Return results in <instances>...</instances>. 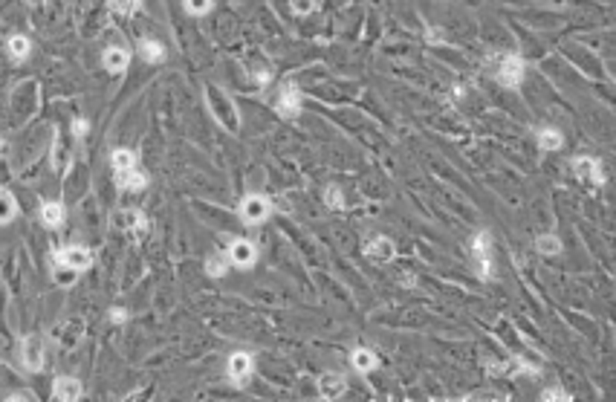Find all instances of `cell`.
<instances>
[{"label":"cell","instance_id":"obj_1","mask_svg":"<svg viewBox=\"0 0 616 402\" xmlns=\"http://www.w3.org/2000/svg\"><path fill=\"white\" fill-rule=\"evenodd\" d=\"M206 102H208V107H212V113H215V119L226 127L229 134H237L240 131V116H237V107H235V102L229 99L226 93H220L217 87H212L208 84L206 87Z\"/></svg>","mask_w":616,"mask_h":402},{"label":"cell","instance_id":"obj_2","mask_svg":"<svg viewBox=\"0 0 616 402\" xmlns=\"http://www.w3.org/2000/svg\"><path fill=\"white\" fill-rule=\"evenodd\" d=\"M524 73H527V64H524V58H521V55H515V53H509V55H504V58L498 61L495 82H498L500 87L518 90V87H521V82H524Z\"/></svg>","mask_w":616,"mask_h":402},{"label":"cell","instance_id":"obj_3","mask_svg":"<svg viewBox=\"0 0 616 402\" xmlns=\"http://www.w3.org/2000/svg\"><path fill=\"white\" fill-rule=\"evenodd\" d=\"M472 255H475L478 278L492 281L495 264H492V235H489V232H478V237L472 240Z\"/></svg>","mask_w":616,"mask_h":402},{"label":"cell","instance_id":"obj_4","mask_svg":"<svg viewBox=\"0 0 616 402\" xmlns=\"http://www.w3.org/2000/svg\"><path fill=\"white\" fill-rule=\"evenodd\" d=\"M573 176L581 180L585 185H605V180H608L602 163L593 159V156H576L573 159Z\"/></svg>","mask_w":616,"mask_h":402},{"label":"cell","instance_id":"obj_5","mask_svg":"<svg viewBox=\"0 0 616 402\" xmlns=\"http://www.w3.org/2000/svg\"><path fill=\"white\" fill-rule=\"evenodd\" d=\"M269 217V200L261 194H249L240 200V220L255 226V223H264Z\"/></svg>","mask_w":616,"mask_h":402},{"label":"cell","instance_id":"obj_6","mask_svg":"<svg viewBox=\"0 0 616 402\" xmlns=\"http://www.w3.org/2000/svg\"><path fill=\"white\" fill-rule=\"evenodd\" d=\"M55 264L58 266H70L75 272H84V269L93 266V252L84 249V246H67V249L55 252Z\"/></svg>","mask_w":616,"mask_h":402},{"label":"cell","instance_id":"obj_7","mask_svg":"<svg viewBox=\"0 0 616 402\" xmlns=\"http://www.w3.org/2000/svg\"><path fill=\"white\" fill-rule=\"evenodd\" d=\"M365 255H368L370 261H377V264H388V261H394L397 246H394V240H391V237L374 235V237H368V240H365Z\"/></svg>","mask_w":616,"mask_h":402},{"label":"cell","instance_id":"obj_8","mask_svg":"<svg viewBox=\"0 0 616 402\" xmlns=\"http://www.w3.org/2000/svg\"><path fill=\"white\" fill-rule=\"evenodd\" d=\"M21 359H24L29 374L41 371V365H44V342H41V336H26V339L21 342Z\"/></svg>","mask_w":616,"mask_h":402},{"label":"cell","instance_id":"obj_9","mask_svg":"<svg viewBox=\"0 0 616 402\" xmlns=\"http://www.w3.org/2000/svg\"><path fill=\"white\" fill-rule=\"evenodd\" d=\"M275 110L287 119H296L301 113V90L296 84H284L278 93V102H275Z\"/></svg>","mask_w":616,"mask_h":402},{"label":"cell","instance_id":"obj_10","mask_svg":"<svg viewBox=\"0 0 616 402\" xmlns=\"http://www.w3.org/2000/svg\"><path fill=\"white\" fill-rule=\"evenodd\" d=\"M252 376V356L246 350H237L229 356V379L237 385V388H246V382Z\"/></svg>","mask_w":616,"mask_h":402},{"label":"cell","instance_id":"obj_11","mask_svg":"<svg viewBox=\"0 0 616 402\" xmlns=\"http://www.w3.org/2000/svg\"><path fill=\"white\" fill-rule=\"evenodd\" d=\"M116 226L122 232H134V237H142L145 229H148V220H145V214L139 212V208H122V212L116 214Z\"/></svg>","mask_w":616,"mask_h":402},{"label":"cell","instance_id":"obj_12","mask_svg":"<svg viewBox=\"0 0 616 402\" xmlns=\"http://www.w3.org/2000/svg\"><path fill=\"white\" fill-rule=\"evenodd\" d=\"M229 258H232L235 266L249 269V266H255V261H257V249H255L252 240H235V244L229 246Z\"/></svg>","mask_w":616,"mask_h":402},{"label":"cell","instance_id":"obj_13","mask_svg":"<svg viewBox=\"0 0 616 402\" xmlns=\"http://www.w3.org/2000/svg\"><path fill=\"white\" fill-rule=\"evenodd\" d=\"M347 391V379L342 374H321L318 376V396L321 399H338Z\"/></svg>","mask_w":616,"mask_h":402},{"label":"cell","instance_id":"obj_14","mask_svg":"<svg viewBox=\"0 0 616 402\" xmlns=\"http://www.w3.org/2000/svg\"><path fill=\"white\" fill-rule=\"evenodd\" d=\"M81 382L75 379V376H58L55 382H53V396L55 399H64V402H75V399H81Z\"/></svg>","mask_w":616,"mask_h":402},{"label":"cell","instance_id":"obj_15","mask_svg":"<svg viewBox=\"0 0 616 402\" xmlns=\"http://www.w3.org/2000/svg\"><path fill=\"white\" fill-rule=\"evenodd\" d=\"M102 64H105V70H107V73L119 75V73L127 70V64H131V55H127V53L122 50V46H110V50L102 55Z\"/></svg>","mask_w":616,"mask_h":402},{"label":"cell","instance_id":"obj_16","mask_svg":"<svg viewBox=\"0 0 616 402\" xmlns=\"http://www.w3.org/2000/svg\"><path fill=\"white\" fill-rule=\"evenodd\" d=\"M350 365H353V371H359V374H370V371H377L379 359H377V353H374V350H368V347H356V350L350 353Z\"/></svg>","mask_w":616,"mask_h":402},{"label":"cell","instance_id":"obj_17","mask_svg":"<svg viewBox=\"0 0 616 402\" xmlns=\"http://www.w3.org/2000/svg\"><path fill=\"white\" fill-rule=\"evenodd\" d=\"M116 183H119V188H125V191H142L145 185H148V174L139 171V168L119 171V174H116Z\"/></svg>","mask_w":616,"mask_h":402},{"label":"cell","instance_id":"obj_18","mask_svg":"<svg viewBox=\"0 0 616 402\" xmlns=\"http://www.w3.org/2000/svg\"><path fill=\"white\" fill-rule=\"evenodd\" d=\"M41 220H44L50 229H58L61 223L67 220V212H64L61 203H44V205H41Z\"/></svg>","mask_w":616,"mask_h":402},{"label":"cell","instance_id":"obj_19","mask_svg":"<svg viewBox=\"0 0 616 402\" xmlns=\"http://www.w3.org/2000/svg\"><path fill=\"white\" fill-rule=\"evenodd\" d=\"M538 148L541 151H561L564 148V136L556 127H541L538 131Z\"/></svg>","mask_w":616,"mask_h":402},{"label":"cell","instance_id":"obj_20","mask_svg":"<svg viewBox=\"0 0 616 402\" xmlns=\"http://www.w3.org/2000/svg\"><path fill=\"white\" fill-rule=\"evenodd\" d=\"M229 261H232L229 252H226V255H223V252H212V255L206 258V272H208L212 278H223L226 269H229Z\"/></svg>","mask_w":616,"mask_h":402},{"label":"cell","instance_id":"obj_21","mask_svg":"<svg viewBox=\"0 0 616 402\" xmlns=\"http://www.w3.org/2000/svg\"><path fill=\"white\" fill-rule=\"evenodd\" d=\"M6 46H9L12 61H26L29 53H32V41H29L26 35H12V38L6 41Z\"/></svg>","mask_w":616,"mask_h":402},{"label":"cell","instance_id":"obj_22","mask_svg":"<svg viewBox=\"0 0 616 402\" xmlns=\"http://www.w3.org/2000/svg\"><path fill=\"white\" fill-rule=\"evenodd\" d=\"M139 53H142V58L148 61V64L165 61V46H162L159 41H151V38H145V41L139 44Z\"/></svg>","mask_w":616,"mask_h":402},{"label":"cell","instance_id":"obj_23","mask_svg":"<svg viewBox=\"0 0 616 402\" xmlns=\"http://www.w3.org/2000/svg\"><path fill=\"white\" fill-rule=\"evenodd\" d=\"M110 165H113V171H131V168H136V156L127 151V148H116L110 154Z\"/></svg>","mask_w":616,"mask_h":402},{"label":"cell","instance_id":"obj_24","mask_svg":"<svg viewBox=\"0 0 616 402\" xmlns=\"http://www.w3.org/2000/svg\"><path fill=\"white\" fill-rule=\"evenodd\" d=\"M0 200H3V217H0V223H3V226H9V223L18 217V203H15V197H12L9 188L0 191Z\"/></svg>","mask_w":616,"mask_h":402},{"label":"cell","instance_id":"obj_25","mask_svg":"<svg viewBox=\"0 0 616 402\" xmlns=\"http://www.w3.org/2000/svg\"><path fill=\"white\" fill-rule=\"evenodd\" d=\"M536 249H538L541 255H561V240H559L556 235H541V237L536 240Z\"/></svg>","mask_w":616,"mask_h":402},{"label":"cell","instance_id":"obj_26","mask_svg":"<svg viewBox=\"0 0 616 402\" xmlns=\"http://www.w3.org/2000/svg\"><path fill=\"white\" fill-rule=\"evenodd\" d=\"M70 163V148H61V134L55 136V148H53V168L61 174Z\"/></svg>","mask_w":616,"mask_h":402},{"label":"cell","instance_id":"obj_27","mask_svg":"<svg viewBox=\"0 0 616 402\" xmlns=\"http://www.w3.org/2000/svg\"><path fill=\"white\" fill-rule=\"evenodd\" d=\"M324 203H327V208H345V194H342V188L338 185H327L324 188Z\"/></svg>","mask_w":616,"mask_h":402},{"label":"cell","instance_id":"obj_28","mask_svg":"<svg viewBox=\"0 0 616 402\" xmlns=\"http://www.w3.org/2000/svg\"><path fill=\"white\" fill-rule=\"evenodd\" d=\"M139 6H142V0H110V9L116 15H125V18H127V15H134Z\"/></svg>","mask_w":616,"mask_h":402},{"label":"cell","instance_id":"obj_29","mask_svg":"<svg viewBox=\"0 0 616 402\" xmlns=\"http://www.w3.org/2000/svg\"><path fill=\"white\" fill-rule=\"evenodd\" d=\"M185 9H188V15H194V18H200V15H206L208 9H212V0H185Z\"/></svg>","mask_w":616,"mask_h":402},{"label":"cell","instance_id":"obj_30","mask_svg":"<svg viewBox=\"0 0 616 402\" xmlns=\"http://www.w3.org/2000/svg\"><path fill=\"white\" fill-rule=\"evenodd\" d=\"M318 9V0H293V12L296 15H310Z\"/></svg>","mask_w":616,"mask_h":402},{"label":"cell","instance_id":"obj_31","mask_svg":"<svg viewBox=\"0 0 616 402\" xmlns=\"http://www.w3.org/2000/svg\"><path fill=\"white\" fill-rule=\"evenodd\" d=\"M541 399H544V402H547V399H561V402H570V394H567L564 388H559V385H553V388H544Z\"/></svg>","mask_w":616,"mask_h":402},{"label":"cell","instance_id":"obj_32","mask_svg":"<svg viewBox=\"0 0 616 402\" xmlns=\"http://www.w3.org/2000/svg\"><path fill=\"white\" fill-rule=\"evenodd\" d=\"M55 281H58V284H64V286L75 284V269H70V266H64V272L58 269V272H55Z\"/></svg>","mask_w":616,"mask_h":402},{"label":"cell","instance_id":"obj_33","mask_svg":"<svg viewBox=\"0 0 616 402\" xmlns=\"http://www.w3.org/2000/svg\"><path fill=\"white\" fill-rule=\"evenodd\" d=\"M87 131H90V122H87V119H75V122H73V136H75V139L87 136Z\"/></svg>","mask_w":616,"mask_h":402},{"label":"cell","instance_id":"obj_34","mask_svg":"<svg viewBox=\"0 0 616 402\" xmlns=\"http://www.w3.org/2000/svg\"><path fill=\"white\" fill-rule=\"evenodd\" d=\"M107 318L113 321V325H125V321H127V310H125V307H113V310L107 313Z\"/></svg>","mask_w":616,"mask_h":402},{"label":"cell","instance_id":"obj_35","mask_svg":"<svg viewBox=\"0 0 616 402\" xmlns=\"http://www.w3.org/2000/svg\"><path fill=\"white\" fill-rule=\"evenodd\" d=\"M9 399H32V391H18V394L9 396Z\"/></svg>","mask_w":616,"mask_h":402}]
</instances>
